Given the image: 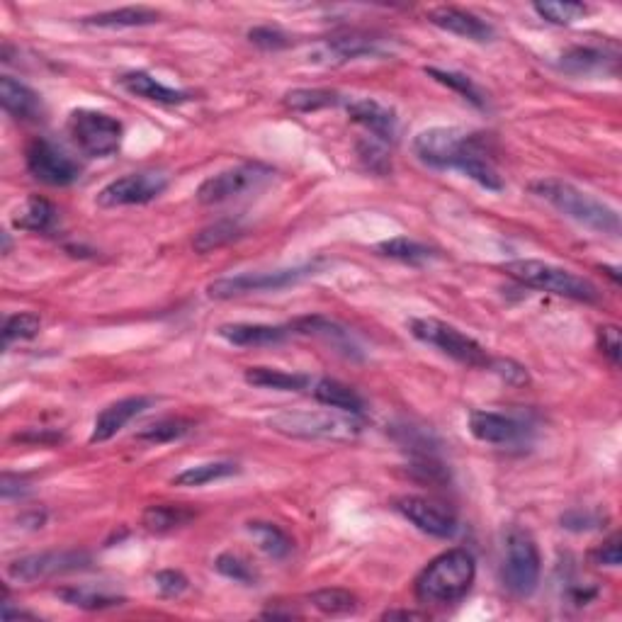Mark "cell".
Masks as SVG:
<instances>
[{"mask_svg":"<svg viewBox=\"0 0 622 622\" xmlns=\"http://www.w3.org/2000/svg\"><path fill=\"white\" fill-rule=\"evenodd\" d=\"M414 154L423 166L435 171H460L482 185L484 190L501 192L503 180L486 156L482 139L457 127L423 129L414 139Z\"/></svg>","mask_w":622,"mask_h":622,"instance_id":"cell-1","label":"cell"},{"mask_svg":"<svg viewBox=\"0 0 622 622\" xmlns=\"http://www.w3.org/2000/svg\"><path fill=\"white\" fill-rule=\"evenodd\" d=\"M530 188H533L540 200H545L547 205L562 212L564 217L574 219L576 224L586 226V229L596 231V234L613 236V239L620 236L622 226L618 209L605 205L603 200L593 197L591 192L579 190L576 185L559 178H542L530 185Z\"/></svg>","mask_w":622,"mask_h":622,"instance_id":"cell-2","label":"cell"},{"mask_svg":"<svg viewBox=\"0 0 622 622\" xmlns=\"http://www.w3.org/2000/svg\"><path fill=\"white\" fill-rule=\"evenodd\" d=\"M474 576H477V562H474L472 552L455 547V550L438 554L418 574L414 586L416 598L426 605L448 608V605L460 603L467 596L474 584Z\"/></svg>","mask_w":622,"mask_h":622,"instance_id":"cell-3","label":"cell"},{"mask_svg":"<svg viewBox=\"0 0 622 622\" xmlns=\"http://www.w3.org/2000/svg\"><path fill=\"white\" fill-rule=\"evenodd\" d=\"M503 270L508 277H513L523 287H530V290L550 292L584 304L601 302V292L591 280L559 268V265L545 263V260H513V263L503 265Z\"/></svg>","mask_w":622,"mask_h":622,"instance_id":"cell-4","label":"cell"},{"mask_svg":"<svg viewBox=\"0 0 622 622\" xmlns=\"http://www.w3.org/2000/svg\"><path fill=\"white\" fill-rule=\"evenodd\" d=\"M275 433L299 440H331V443H353L358 438V418L343 411H294L285 409L268 418Z\"/></svg>","mask_w":622,"mask_h":622,"instance_id":"cell-5","label":"cell"},{"mask_svg":"<svg viewBox=\"0 0 622 622\" xmlns=\"http://www.w3.org/2000/svg\"><path fill=\"white\" fill-rule=\"evenodd\" d=\"M409 331L411 336L418 338V341L426 343V346L438 348L440 353L448 355V358H452L460 365L482 367V370L486 367V370H489L491 363H494V358L486 353L482 343H477L472 336L455 329L452 324L433 319V316H426V319H411Z\"/></svg>","mask_w":622,"mask_h":622,"instance_id":"cell-6","label":"cell"},{"mask_svg":"<svg viewBox=\"0 0 622 622\" xmlns=\"http://www.w3.org/2000/svg\"><path fill=\"white\" fill-rule=\"evenodd\" d=\"M66 132L76 149L90 158L117 154L124 137L122 122L98 110H73L66 122Z\"/></svg>","mask_w":622,"mask_h":622,"instance_id":"cell-7","label":"cell"},{"mask_svg":"<svg viewBox=\"0 0 622 622\" xmlns=\"http://www.w3.org/2000/svg\"><path fill=\"white\" fill-rule=\"evenodd\" d=\"M542 574V559L537 542L528 530L513 528L506 537V559H503V584L513 596L528 598L537 591Z\"/></svg>","mask_w":622,"mask_h":622,"instance_id":"cell-8","label":"cell"},{"mask_svg":"<svg viewBox=\"0 0 622 622\" xmlns=\"http://www.w3.org/2000/svg\"><path fill=\"white\" fill-rule=\"evenodd\" d=\"M273 175V168L263 166V163H241V166L226 168V171L209 175L205 183L197 188V202L205 207L224 205V202L236 200L246 192L263 188Z\"/></svg>","mask_w":622,"mask_h":622,"instance_id":"cell-9","label":"cell"},{"mask_svg":"<svg viewBox=\"0 0 622 622\" xmlns=\"http://www.w3.org/2000/svg\"><path fill=\"white\" fill-rule=\"evenodd\" d=\"M311 275H316V263L299 265V268L270 270V273H241L234 277H222V280L209 282L207 294L212 299H234V297H243V294L285 290V287L297 285V282L307 280V277Z\"/></svg>","mask_w":622,"mask_h":622,"instance_id":"cell-10","label":"cell"},{"mask_svg":"<svg viewBox=\"0 0 622 622\" xmlns=\"http://www.w3.org/2000/svg\"><path fill=\"white\" fill-rule=\"evenodd\" d=\"M88 567H90V557L86 552L54 550V552L25 554V557L13 559L5 571H8V576L13 581L32 584V581L54 579V576L73 574V571H83Z\"/></svg>","mask_w":622,"mask_h":622,"instance_id":"cell-11","label":"cell"},{"mask_svg":"<svg viewBox=\"0 0 622 622\" xmlns=\"http://www.w3.org/2000/svg\"><path fill=\"white\" fill-rule=\"evenodd\" d=\"M25 163L32 178L44 185H52V188H66L81 178V166L71 156H66L59 146L42 137L27 144Z\"/></svg>","mask_w":622,"mask_h":622,"instance_id":"cell-12","label":"cell"},{"mask_svg":"<svg viewBox=\"0 0 622 622\" xmlns=\"http://www.w3.org/2000/svg\"><path fill=\"white\" fill-rule=\"evenodd\" d=\"M168 188V178L158 171H139L127 173L122 178L107 183L98 192L100 207H129V205H146L156 200Z\"/></svg>","mask_w":622,"mask_h":622,"instance_id":"cell-13","label":"cell"},{"mask_svg":"<svg viewBox=\"0 0 622 622\" xmlns=\"http://www.w3.org/2000/svg\"><path fill=\"white\" fill-rule=\"evenodd\" d=\"M397 511L421 533L440 537V540H450L460 530L455 513L440 501L423 499V496H404L397 501Z\"/></svg>","mask_w":622,"mask_h":622,"instance_id":"cell-14","label":"cell"},{"mask_svg":"<svg viewBox=\"0 0 622 622\" xmlns=\"http://www.w3.org/2000/svg\"><path fill=\"white\" fill-rule=\"evenodd\" d=\"M290 329L292 333H302V336L321 338V341L329 343L331 348H336L338 353H343L346 358H353V360L363 358V350H360L353 333H350L346 326L338 324V321L326 319V316H319V314L302 316V319L292 321Z\"/></svg>","mask_w":622,"mask_h":622,"instance_id":"cell-15","label":"cell"},{"mask_svg":"<svg viewBox=\"0 0 622 622\" xmlns=\"http://www.w3.org/2000/svg\"><path fill=\"white\" fill-rule=\"evenodd\" d=\"M469 433L486 445H516L525 438V426L516 418L496 414V411H472Z\"/></svg>","mask_w":622,"mask_h":622,"instance_id":"cell-16","label":"cell"},{"mask_svg":"<svg viewBox=\"0 0 622 622\" xmlns=\"http://www.w3.org/2000/svg\"><path fill=\"white\" fill-rule=\"evenodd\" d=\"M151 404H154L151 397H127L110 404L107 409L100 411L98 418H95L90 443H107L110 438H115L129 421H134L139 414H144Z\"/></svg>","mask_w":622,"mask_h":622,"instance_id":"cell-17","label":"cell"},{"mask_svg":"<svg viewBox=\"0 0 622 622\" xmlns=\"http://www.w3.org/2000/svg\"><path fill=\"white\" fill-rule=\"evenodd\" d=\"M428 20H431L435 27H440V30L462 39H469V42L484 44L494 39V27H491L489 22L477 18V15L469 13V10L452 8V5H443V8L431 10V13H428Z\"/></svg>","mask_w":622,"mask_h":622,"instance_id":"cell-18","label":"cell"},{"mask_svg":"<svg viewBox=\"0 0 622 622\" xmlns=\"http://www.w3.org/2000/svg\"><path fill=\"white\" fill-rule=\"evenodd\" d=\"M0 103L8 115H13L20 122H39L44 120L42 98L25 83L15 81L13 76L0 78Z\"/></svg>","mask_w":622,"mask_h":622,"instance_id":"cell-19","label":"cell"},{"mask_svg":"<svg viewBox=\"0 0 622 622\" xmlns=\"http://www.w3.org/2000/svg\"><path fill=\"white\" fill-rule=\"evenodd\" d=\"M348 115L350 120L363 124L372 137L384 141V144H387V141H394V137H397V115H394V110L377 103V100L372 98L350 100Z\"/></svg>","mask_w":622,"mask_h":622,"instance_id":"cell-20","label":"cell"},{"mask_svg":"<svg viewBox=\"0 0 622 622\" xmlns=\"http://www.w3.org/2000/svg\"><path fill=\"white\" fill-rule=\"evenodd\" d=\"M219 336L226 343L239 348H263L277 346L290 336V326H270V324H224L219 326Z\"/></svg>","mask_w":622,"mask_h":622,"instance_id":"cell-21","label":"cell"},{"mask_svg":"<svg viewBox=\"0 0 622 622\" xmlns=\"http://www.w3.org/2000/svg\"><path fill=\"white\" fill-rule=\"evenodd\" d=\"M117 83H120V88L127 90L129 95H137V98L151 100V103L158 105H180L190 100V93L163 86L161 81H156L154 76H149V73L144 71L124 73V76L117 78Z\"/></svg>","mask_w":622,"mask_h":622,"instance_id":"cell-22","label":"cell"},{"mask_svg":"<svg viewBox=\"0 0 622 622\" xmlns=\"http://www.w3.org/2000/svg\"><path fill=\"white\" fill-rule=\"evenodd\" d=\"M59 212L49 200L32 195L13 212V226L20 231H35V234H47L56 226Z\"/></svg>","mask_w":622,"mask_h":622,"instance_id":"cell-23","label":"cell"},{"mask_svg":"<svg viewBox=\"0 0 622 622\" xmlns=\"http://www.w3.org/2000/svg\"><path fill=\"white\" fill-rule=\"evenodd\" d=\"M311 387H314L311 392H314L316 401H321L324 406H331V409L343 411V414L350 416H360L365 411L363 397L353 387H348V384L324 377V380L314 382Z\"/></svg>","mask_w":622,"mask_h":622,"instance_id":"cell-24","label":"cell"},{"mask_svg":"<svg viewBox=\"0 0 622 622\" xmlns=\"http://www.w3.org/2000/svg\"><path fill=\"white\" fill-rule=\"evenodd\" d=\"M161 20V13L158 10L144 8H120V10H107V13L90 15L83 22L90 27H98V30H124V27H146L154 25V22Z\"/></svg>","mask_w":622,"mask_h":622,"instance_id":"cell-25","label":"cell"},{"mask_svg":"<svg viewBox=\"0 0 622 622\" xmlns=\"http://www.w3.org/2000/svg\"><path fill=\"white\" fill-rule=\"evenodd\" d=\"M246 382L260 389H277V392H302V389L311 387L309 375H299V372H285L277 367H248Z\"/></svg>","mask_w":622,"mask_h":622,"instance_id":"cell-26","label":"cell"},{"mask_svg":"<svg viewBox=\"0 0 622 622\" xmlns=\"http://www.w3.org/2000/svg\"><path fill=\"white\" fill-rule=\"evenodd\" d=\"M615 56H608V52L598 47H571L559 59V69L574 73V76H586V73L605 71L608 64H615Z\"/></svg>","mask_w":622,"mask_h":622,"instance_id":"cell-27","label":"cell"},{"mask_svg":"<svg viewBox=\"0 0 622 622\" xmlns=\"http://www.w3.org/2000/svg\"><path fill=\"white\" fill-rule=\"evenodd\" d=\"M195 518V513L185 506H173V503H158V506H149L141 516V523L149 533H171L175 528H183L190 520Z\"/></svg>","mask_w":622,"mask_h":622,"instance_id":"cell-28","label":"cell"},{"mask_svg":"<svg viewBox=\"0 0 622 622\" xmlns=\"http://www.w3.org/2000/svg\"><path fill=\"white\" fill-rule=\"evenodd\" d=\"M234 474H239V465H236V462H224V460L205 462V465L188 467L180 474H175L173 484L175 486H205V484L219 482V479L234 477Z\"/></svg>","mask_w":622,"mask_h":622,"instance_id":"cell-29","label":"cell"},{"mask_svg":"<svg viewBox=\"0 0 622 622\" xmlns=\"http://www.w3.org/2000/svg\"><path fill=\"white\" fill-rule=\"evenodd\" d=\"M243 234V226L236 219H219V222L205 226L200 234L195 236L192 246L197 253H212L217 248L229 246L231 241H236Z\"/></svg>","mask_w":622,"mask_h":622,"instance_id":"cell-30","label":"cell"},{"mask_svg":"<svg viewBox=\"0 0 622 622\" xmlns=\"http://www.w3.org/2000/svg\"><path fill=\"white\" fill-rule=\"evenodd\" d=\"M61 598H64L69 605H76V608L83 610H107V608H117V605H124L122 596H115V593L98 591V588L90 586H69V588H59Z\"/></svg>","mask_w":622,"mask_h":622,"instance_id":"cell-31","label":"cell"},{"mask_svg":"<svg viewBox=\"0 0 622 622\" xmlns=\"http://www.w3.org/2000/svg\"><path fill=\"white\" fill-rule=\"evenodd\" d=\"M377 253L382 256L392 258V260H401V263H409V265H421L428 263L435 253L433 248H428L426 243L409 239V236H397V239H389L377 246Z\"/></svg>","mask_w":622,"mask_h":622,"instance_id":"cell-32","label":"cell"},{"mask_svg":"<svg viewBox=\"0 0 622 622\" xmlns=\"http://www.w3.org/2000/svg\"><path fill=\"white\" fill-rule=\"evenodd\" d=\"M341 103V95L336 90H324V88H299L290 90L285 95V105L294 112H316L324 110V107H333Z\"/></svg>","mask_w":622,"mask_h":622,"instance_id":"cell-33","label":"cell"},{"mask_svg":"<svg viewBox=\"0 0 622 622\" xmlns=\"http://www.w3.org/2000/svg\"><path fill=\"white\" fill-rule=\"evenodd\" d=\"M248 533L256 537L260 550H263L265 554H270L273 559L287 557L292 550L290 535L273 523H260V520H256V523H248Z\"/></svg>","mask_w":622,"mask_h":622,"instance_id":"cell-34","label":"cell"},{"mask_svg":"<svg viewBox=\"0 0 622 622\" xmlns=\"http://www.w3.org/2000/svg\"><path fill=\"white\" fill-rule=\"evenodd\" d=\"M309 603L324 615H350L358 608V598L343 588H324L309 596Z\"/></svg>","mask_w":622,"mask_h":622,"instance_id":"cell-35","label":"cell"},{"mask_svg":"<svg viewBox=\"0 0 622 622\" xmlns=\"http://www.w3.org/2000/svg\"><path fill=\"white\" fill-rule=\"evenodd\" d=\"M192 431V423L188 418H161V421L149 423L146 428H141L137 433L139 440H146V443H171V440L183 438Z\"/></svg>","mask_w":622,"mask_h":622,"instance_id":"cell-36","label":"cell"},{"mask_svg":"<svg viewBox=\"0 0 622 622\" xmlns=\"http://www.w3.org/2000/svg\"><path fill=\"white\" fill-rule=\"evenodd\" d=\"M426 73L431 78H435L438 83H443V86H448L455 90V93H460L462 98L469 100L474 107H486V100L482 95V90H479L477 86H474L472 78L462 76V73H455V71H440V69H426Z\"/></svg>","mask_w":622,"mask_h":622,"instance_id":"cell-37","label":"cell"},{"mask_svg":"<svg viewBox=\"0 0 622 622\" xmlns=\"http://www.w3.org/2000/svg\"><path fill=\"white\" fill-rule=\"evenodd\" d=\"M39 329H42V319L37 314H13L5 319L3 324V343L5 348H10V343L15 341H30L35 338Z\"/></svg>","mask_w":622,"mask_h":622,"instance_id":"cell-38","label":"cell"},{"mask_svg":"<svg viewBox=\"0 0 622 622\" xmlns=\"http://www.w3.org/2000/svg\"><path fill=\"white\" fill-rule=\"evenodd\" d=\"M535 13L540 15L542 20L552 22V25H571V22L581 20L588 13V8L584 3H535L533 5Z\"/></svg>","mask_w":622,"mask_h":622,"instance_id":"cell-39","label":"cell"},{"mask_svg":"<svg viewBox=\"0 0 622 622\" xmlns=\"http://www.w3.org/2000/svg\"><path fill=\"white\" fill-rule=\"evenodd\" d=\"M329 52L338 59H358V56L377 54V42L375 39H367L360 35H346V37H333L329 42Z\"/></svg>","mask_w":622,"mask_h":622,"instance_id":"cell-40","label":"cell"},{"mask_svg":"<svg viewBox=\"0 0 622 622\" xmlns=\"http://www.w3.org/2000/svg\"><path fill=\"white\" fill-rule=\"evenodd\" d=\"M214 569L219 571V574H224L226 579H234L236 584H256V571H253L251 564L246 562V559L239 557V554H219L217 562H214Z\"/></svg>","mask_w":622,"mask_h":622,"instance_id":"cell-41","label":"cell"},{"mask_svg":"<svg viewBox=\"0 0 622 622\" xmlns=\"http://www.w3.org/2000/svg\"><path fill=\"white\" fill-rule=\"evenodd\" d=\"M358 154H360V158H363V163H365L367 168H370L372 173L387 175L389 171H392V163H389L387 151H384L375 139L360 141V144H358Z\"/></svg>","mask_w":622,"mask_h":622,"instance_id":"cell-42","label":"cell"},{"mask_svg":"<svg viewBox=\"0 0 622 622\" xmlns=\"http://www.w3.org/2000/svg\"><path fill=\"white\" fill-rule=\"evenodd\" d=\"M154 581H156L158 591H161L163 596H168V598L180 596V593L188 591V586H190L188 576H185L183 571H175V569L158 571V574L154 576Z\"/></svg>","mask_w":622,"mask_h":622,"instance_id":"cell-43","label":"cell"},{"mask_svg":"<svg viewBox=\"0 0 622 622\" xmlns=\"http://www.w3.org/2000/svg\"><path fill=\"white\" fill-rule=\"evenodd\" d=\"M598 346H601L603 355L610 360L613 365H620V355H622V338L618 326L608 324L598 329Z\"/></svg>","mask_w":622,"mask_h":622,"instance_id":"cell-44","label":"cell"},{"mask_svg":"<svg viewBox=\"0 0 622 622\" xmlns=\"http://www.w3.org/2000/svg\"><path fill=\"white\" fill-rule=\"evenodd\" d=\"M248 39L260 49H285L290 44V37L277 27H253L248 32Z\"/></svg>","mask_w":622,"mask_h":622,"instance_id":"cell-45","label":"cell"},{"mask_svg":"<svg viewBox=\"0 0 622 622\" xmlns=\"http://www.w3.org/2000/svg\"><path fill=\"white\" fill-rule=\"evenodd\" d=\"M591 559L596 564H603V567H620L622 550H620V535H610L603 545H598L596 550L591 552Z\"/></svg>","mask_w":622,"mask_h":622,"instance_id":"cell-46","label":"cell"},{"mask_svg":"<svg viewBox=\"0 0 622 622\" xmlns=\"http://www.w3.org/2000/svg\"><path fill=\"white\" fill-rule=\"evenodd\" d=\"M489 370L499 372L503 380L511 382V384H525V382H528V372H525V367L511 363V360H494Z\"/></svg>","mask_w":622,"mask_h":622,"instance_id":"cell-47","label":"cell"},{"mask_svg":"<svg viewBox=\"0 0 622 622\" xmlns=\"http://www.w3.org/2000/svg\"><path fill=\"white\" fill-rule=\"evenodd\" d=\"M30 491L25 479L13 477V474H3V484H0V494L3 499H13V496H25Z\"/></svg>","mask_w":622,"mask_h":622,"instance_id":"cell-48","label":"cell"},{"mask_svg":"<svg viewBox=\"0 0 622 622\" xmlns=\"http://www.w3.org/2000/svg\"><path fill=\"white\" fill-rule=\"evenodd\" d=\"M562 525H564V528L581 533V530L596 528V518L586 516V513H581V511H574V513H567V516L562 518Z\"/></svg>","mask_w":622,"mask_h":622,"instance_id":"cell-49","label":"cell"},{"mask_svg":"<svg viewBox=\"0 0 622 622\" xmlns=\"http://www.w3.org/2000/svg\"><path fill=\"white\" fill-rule=\"evenodd\" d=\"M423 620L426 618V613H414V610H389V613H384V620Z\"/></svg>","mask_w":622,"mask_h":622,"instance_id":"cell-50","label":"cell"}]
</instances>
